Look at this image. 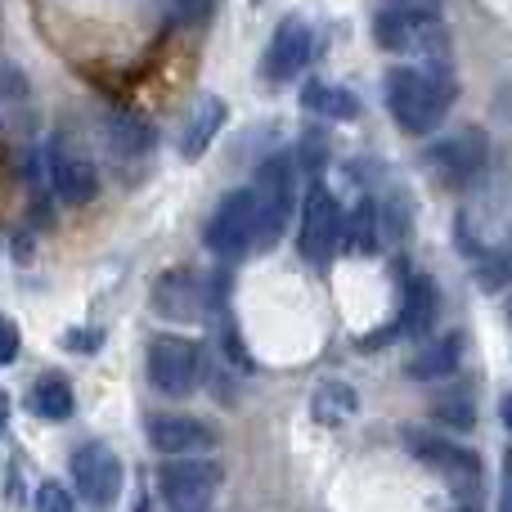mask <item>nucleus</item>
Segmentation results:
<instances>
[{
    "mask_svg": "<svg viewBox=\"0 0 512 512\" xmlns=\"http://www.w3.org/2000/svg\"><path fill=\"white\" fill-rule=\"evenodd\" d=\"M450 72H427V68H391L387 72V108L400 122V131L427 135L441 126V117L450 113Z\"/></svg>",
    "mask_w": 512,
    "mask_h": 512,
    "instance_id": "1",
    "label": "nucleus"
},
{
    "mask_svg": "<svg viewBox=\"0 0 512 512\" xmlns=\"http://www.w3.org/2000/svg\"><path fill=\"white\" fill-rule=\"evenodd\" d=\"M373 41H378L382 50L418 54L427 72H450L445 68L450 41H445V27L436 14H391V9H382L378 23H373Z\"/></svg>",
    "mask_w": 512,
    "mask_h": 512,
    "instance_id": "2",
    "label": "nucleus"
},
{
    "mask_svg": "<svg viewBox=\"0 0 512 512\" xmlns=\"http://www.w3.org/2000/svg\"><path fill=\"white\" fill-rule=\"evenodd\" d=\"M252 194H256V248H274L292 207H297V167H292L288 153H274V158L261 162Z\"/></svg>",
    "mask_w": 512,
    "mask_h": 512,
    "instance_id": "3",
    "label": "nucleus"
},
{
    "mask_svg": "<svg viewBox=\"0 0 512 512\" xmlns=\"http://www.w3.org/2000/svg\"><path fill=\"white\" fill-rule=\"evenodd\" d=\"M158 490L171 512H207V504L221 490V463H212L207 454L171 459L158 468Z\"/></svg>",
    "mask_w": 512,
    "mask_h": 512,
    "instance_id": "4",
    "label": "nucleus"
},
{
    "mask_svg": "<svg viewBox=\"0 0 512 512\" xmlns=\"http://www.w3.org/2000/svg\"><path fill=\"white\" fill-rule=\"evenodd\" d=\"M198 369H203V351L189 337H153L149 342V382L171 400L194 396Z\"/></svg>",
    "mask_w": 512,
    "mask_h": 512,
    "instance_id": "5",
    "label": "nucleus"
},
{
    "mask_svg": "<svg viewBox=\"0 0 512 512\" xmlns=\"http://www.w3.org/2000/svg\"><path fill=\"white\" fill-rule=\"evenodd\" d=\"M297 248L306 261L324 265L333 261V252L342 248V212H337V198L324 185L306 189V203H301V225H297Z\"/></svg>",
    "mask_w": 512,
    "mask_h": 512,
    "instance_id": "6",
    "label": "nucleus"
},
{
    "mask_svg": "<svg viewBox=\"0 0 512 512\" xmlns=\"http://www.w3.org/2000/svg\"><path fill=\"white\" fill-rule=\"evenodd\" d=\"M490 158V144H486V131L481 126H459L450 131L445 140H436L427 149V167L445 180V185H468Z\"/></svg>",
    "mask_w": 512,
    "mask_h": 512,
    "instance_id": "7",
    "label": "nucleus"
},
{
    "mask_svg": "<svg viewBox=\"0 0 512 512\" xmlns=\"http://www.w3.org/2000/svg\"><path fill=\"white\" fill-rule=\"evenodd\" d=\"M207 248L216 256H243L256 248V194L252 189H234L216 216L207 221Z\"/></svg>",
    "mask_w": 512,
    "mask_h": 512,
    "instance_id": "8",
    "label": "nucleus"
},
{
    "mask_svg": "<svg viewBox=\"0 0 512 512\" xmlns=\"http://www.w3.org/2000/svg\"><path fill=\"white\" fill-rule=\"evenodd\" d=\"M72 481L95 512H108L122 495V463L108 445H81L72 454Z\"/></svg>",
    "mask_w": 512,
    "mask_h": 512,
    "instance_id": "9",
    "label": "nucleus"
},
{
    "mask_svg": "<svg viewBox=\"0 0 512 512\" xmlns=\"http://www.w3.org/2000/svg\"><path fill=\"white\" fill-rule=\"evenodd\" d=\"M45 180H50L54 198L68 207L90 203L99 189V176H95V167H90V158L81 149H72L68 140L50 144V153H45Z\"/></svg>",
    "mask_w": 512,
    "mask_h": 512,
    "instance_id": "10",
    "label": "nucleus"
},
{
    "mask_svg": "<svg viewBox=\"0 0 512 512\" xmlns=\"http://www.w3.org/2000/svg\"><path fill=\"white\" fill-rule=\"evenodd\" d=\"M216 292H207L203 274L194 270H171L158 279V288H153V306H158V315L167 319H180V324H194V319H203L207 310H212Z\"/></svg>",
    "mask_w": 512,
    "mask_h": 512,
    "instance_id": "11",
    "label": "nucleus"
},
{
    "mask_svg": "<svg viewBox=\"0 0 512 512\" xmlns=\"http://www.w3.org/2000/svg\"><path fill=\"white\" fill-rule=\"evenodd\" d=\"M144 436H149V445L158 454H176V459H194V454L216 450V432H212V427L198 423V418H185V414L149 418Z\"/></svg>",
    "mask_w": 512,
    "mask_h": 512,
    "instance_id": "12",
    "label": "nucleus"
},
{
    "mask_svg": "<svg viewBox=\"0 0 512 512\" xmlns=\"http://www.w3.org/2000/svg\"><path fill=\"white\" fill-rule=\"evenodd\" d=\"M310 45H315V32H310L306 18H283L279 32H274L270 50H265L261 72L270 81H292L310 59Z\"/></svg>",
    "mask_w": 512,
    "mask_h": 512,
    "instance_id": "13",
    "label": "nucleus"
},
{
    "mask_svg": "<svg viewBox=\"0 0 512 512\" xmlns=\"http://www.w3.org/2000/svg\"><path fill=\"white\" fill-rule=\"evenodd\" d=\"M436 310H441V292L427 279L423 270H414L405 279V297H400V319H396V337H427L436 324Z\"/></svg>",
    "mask_w": 512,
    "mask_h": 512,
    "instance_id": "14",
    "label": "nucleus"
},
{
    "mask_svg": "<svg viewBox=\"0 0 512 512\" xmlns=\"http://www.w3.org/2000/svg\"><path fill=\"white\" fill-rule=\"evenodd\" d=\"M409 450L418 454L423 463H432L436 472H445L450 481H459V486H477V477H481V463L472 459L468 450H459V445H450V441H436V436H409Z\"/></svg>",
    "mask_w": 512,
    "mask_h": 512,
    "instance_id": "15",
    "label": "nucleus"
},
{
    "mask_svg": "<svg viewBox=\"0 0 512 512\" xmlns=\"http://www.w3.org/2000/svg\"><path fill=\"white\" fill-rule=\"evenodd\" d=\"M221 126H225V104L216 95H198V104L189 108L185 126H180V158H189V162L203 158Z\"/></svg>",
    "mask_w": 512,
    "mask_h": 512,
    "instance_id": "16",
    "label": "nucleus"
},
{
    "mask_svg": "<svg viewBox=\"0 0 512 512\" xmlns=\"http://www.w3.org/2000/svg\"><path fill=\"white\" fill-rule=\"evenodd\" d=\"M459 355H463V342L459 337H436V342H423L409 360V378L418 382H436V378H450L459 369Z\"/></svg>",
    "mask_w": 512,
    "mask_h": 512,
    "instance_id": "17",
    "label": "nucleus"
},
{
    "mask_svg": "<svg viewBox=\"0 0 512 512\" xmlns=\"http://www.w3.org/2000/svg\"><path fill=\"white\" fill-rule=\"evenodd\" d=\"M310 409H315V418H319L324 427H337V423H351V418H355V409H360V396H355L351 382L328 378V382H319V391H315V400H310Z\"/></svg>",
    "mask_w": 512,
    "mask_h": 512,
    "instance_id": "18",
    "label": "nucleus"
},
{
    "mask_svg": "<svg viewBox=\"0 0 512 512\" xmlns=\"http://www.w3.org/2000/svg\"><path fill=\"white\" fill-rule=\"evenodd\" d=\"M301 108L328 117V122H355L360 117V99L342 86H324V81H310L306 95H301Z\"/></svg>",
    "mask_w": 512,
    "mask_h": 512,
    "instance_id": "19",
    "label": "nucleus"
},
{
    "mask_svg": "<svg viewBox=\"0 0 512 512\" xmlns=\"http://www.w3.org/2000/svg\"><path fill=\"white\" fill-rule=\"evenodd\" d=\"M108 140H113L117 158L135 162L153 149V126L144 122L140 113H113V122H108Z\"/></svg>",
    "mask_w": 512,
    "mask_h": 512,
    "instance_id": "20",
    "label": "nucleus"
},
{
    "mask_svg": "<svg viewBox=\"0 0 512 512\" xmlns=\"http://www.w3.org/2000/svg\"><path fill=\"white\" fill-rule=\"evenodd\" d=\"M32 409H36V418H45V423H68L72 409H77L68 378L50 373V378L36 382V387H32Z\"/></svg>",
    "mask_w": 512,
    "mask_h": 512,
    "instance_id": "21",
    "label": "nucleus"
},
{
    "mask_svg": "<svg viewBox=\"0 0 512 512\" xmlns=\"http://www.w3.org/2000/svg\"><path fill=\"white\" fill-rule=\"evenodd\" d=\"M382 234H387V230H382V203H378V198H364V203L351 212V221H346L351 252H378Z\"/></svg>",
    "mask_w": 512,
    "mask_h": 512,
    "instance_id": "22",
    "label": "nucleus"
},
{
    "mask_svg": "<svg viewBox=\"0 0 512 512\" xmlns=\"http://www.w3.org/2000/svg\"><path fill=\"white\" fill-rule=\"evenodd\" d=\"M36 512H77V499L59 481H41L36 486Z\"/></svg>",
    "mask_w": 512,
    "mask_h": 512,
    "instance_id": "23",
    "label": "nucleus"
},
{
    "mask_svg": "<svg viewBox=\"0 0 512 512\" xmlns=\"http://www.w3.org/2000/svg\"><path fill=\"white\" fill-rule=\"evenodd\" d=\"M512 279V256H490V261H481V274H477V283L481 288H504V283Z\"/></svg>",
    "mask_w": 512,
    "mask_h": 512,
    "instance_id": "24",
    "label": "nucleus"
},
{
    "mask_svg": "<svg viewBox=\"0 0 512 512\" xmlns=\"http://www.w3.org/2000/svg\"><path fill=\"white\" fill-rule=\"evenodd\" d=\"M436 414H441V423H450V427H459V432H468V427H472V400L454 396V400H445V405H436Z\"/></svg>",
    "mask_w": 512,
    "mask_h": 512,
    "instance_id": "25",
    "label": "nucleus"
},
{
    "mask_svg": "<svg viewBox=\"0 0 512 512\" xmlns=\"http://www.w3.org/2000/svg\"><path fill=\"white\" fill-rule=\"evenodd\" d=\"M391 14H441V0H382Z\"/></svg>",
    "mask_w": 512,
    "mask_h": 512,
    "instance_id": "26",
    "label": "nucleus"
},
{
    "mask_svg": "<svg viewBox=\"0 0 512 512\" xmlns=\"http://www.w3.org/2000/svg\"><path fill=\"white\" fill-rule=\"evenodd\" d=\"M18 355V328L9 319H0V364H9Z\"/></svg>",
    "mask_w": 512,
    "mask_h": 512,
    "instance_id": "27",
    "label": "nucleus"
},
{
    "mask_svg": "<svg viewBox=\"0 0 512 512\" xmlns=\"http://www.w3.org/2000/svg\"><path fill=\"white\" fill-rule=\"evenodd\" d=\"M68 342H72V351H95L99 333H68Z\"/></svg>",
    "mask_w": 512,
    "mask_h": 512,
    "instance_id": "28",
    "label": "nucleus"
},
{
    "mask_svg": "<svg viewBox=\"0 0 512 512\" xmlns=\"http://www.w3.org/2000/svg\"><path fill=\"white\" fill-rule=\"evenodd\" d=\"M5 427H9V396L0 391V436H5Z\"/></svg>",
    "mask_w": 512,
    "mask_h": 512,
    "instance_id": "29",
    "label": "nucleus"
},
{
    "mask_svg": "<svg viewBox=\"0 0 512 512\" xmlns=\"http://www.w3.org/2000/svg\"><path fill=\"white\" fill-rule=\"evenodd\" d=\"M499 414H504V427L512 432V396H504V405H499Z\"/></svg>",
    "mask_w": 512,
    "mask_h": 512,
    "instance_id": "30",
    "label": "nucleus"
},
{
    "mask_svg": "<svg viewBox=\"0 0 512 512\" xmlns=\"http://www.w3.org/2000/svg\"><path fill=\"white\" fill-rule=\"evenodd\" d=\"M499 512H512V477H508V486H504V499H499Z\"/></svg>",
    "mask_w": 512,
    "mask_h": 512,
    "instance_id": "31",
    "label": "nucleus"
},
{
    "mask_svg": "<svg viewBox=\"0 0 512 512\" xmlns=\"http://www.w3.org/2000/svg\"><path fill=\"white\" fill-rule=\"evenodd\" d=\"M135 512H153V508H149V504H144V499H140V504H135Z\"/></svg>",
    "mask_w": 512,
    "mask_h": 512,
    "instance_id": "32",
    "label": "nucleus"
},
{
    "mask_svg": "<svg viewBox=\"0 0 512 512\" xmlns=\"http://www.w3.org/2000/svg\"><path fill=\"white\" fill-rule=\"evenodd\" d=\"M459 512H477V508H472V504H463V508H459Z\"/></svg>",
    "mask_w": 512,
    "mask_h": 512,
    "instance_id": "33",
    "label": "nucleus"
}]
</instances>
